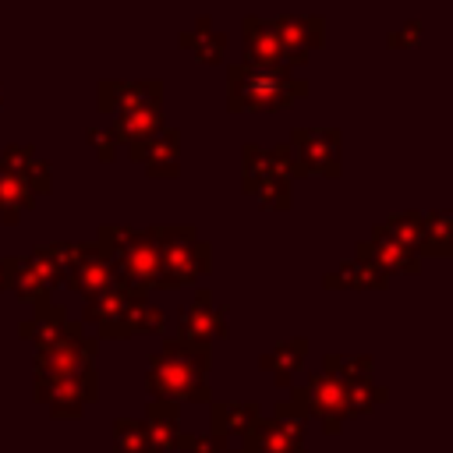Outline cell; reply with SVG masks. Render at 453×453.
Returning <instances> with one entry per match:
<instances>
[{
    "mask_svg": "<svg viewBox=\"0 0 453 453\" xmlns=\"http://www.w3.org/2000/svg\"><path fill=\"white\" fill-rule=\"evenodd\" d=\"M205 368H209V347L173 340L159 354L149 357L145 382L159 400H170V403H177V400H209Z\"/></svg>",
    "mask_w": 453,
    "mask_h": 453,
    "instance_id": "1",
    "label": "cell"
},
{
    "mask_svg": "<svg viewBox=\"0 0 453 453\" xmlns=\"http://www.w3.org/2000/svg\"><path fill=\"white\" fill-rule=\"evenodd\" d=\"M230 106L234 110H276L308 92L304 78H294L287 67H251L230 64Z\"/></svg>",
    "mask_w": 453,
    "mask_h": 453,
    "instance_id": "2",
    "label": "cell"
},
{
    "mask_svg": "<svg viewBox=\"0 0 453 453\" xmlns=\"http://www.w3.org/2000/svg\"><path fill=\"white\" fill-rule=\"evenodd\" d=\"M149 237L159 244V280L156 287L191 283L209 269V241H198L191 226H152Z\"/></svg>",
    "mask_w": 453,
    "mask_h": 453,
    "instance_id": "3",
    "label": "cell"
},
{
    "mask_svg": "<svg viewBox=\"0 0 453 453\" xmlns=\"http://www.w3.org/2000/svg\"><path fill=\"white\" fill-rule=\"evenodd\" d=\"M92 354H96V340L85 336L81 322H67L64 333L35 350V379H71L92 368Z\"/></svg>",
    "mask_w": 453,
    "mask_h": 453,
    "instance_id": "4",
    "label": "cell"
},
{
    "mask_svg": "<svg viewBox=\"0 0 453 453\" xmlns=\"http://www.w3.org/2000/svg\"><path fill=\"white\" fill-rule=\"evenodd\" d=\"M290 156L297 173H340V131L336 127H294Z\"/></svg>",
    "mask_w": 453,
    "mask_h": 453,
    "instance_id": "5",
    "label": "cell"
},
{
    "mask_svg": "<svg viewBox=\"0 0 453 453\" xmlns=\"http://www.w3.org/2000/svg\"><path fill=\"white\" fill-rule=\"evenodd\" d=\"M96 372H81L71 379H35V396L50 403L53 418H78L88 400H96Z\"/></svg>",
    "mask_w": 453,
    "mask_h": 453,
    "instance_id": "6",
    "label": "cell"
},
{
    "mask_svg": "<svg viewBox=\"0 0 453 453\" xmlns=\"http://www.w3.org/2000/svg\"><path fill=\"white\" fill-rule=\"evenodd\" d=\"M219 336H226V308L212 304V290L202 287L195 301L180 311V340L195 347H209Z\"/></svg>",
    "mask_w": 453,
    "mask_h": 453,
    "instance_id": "7",
    "label": "cell"
},
{
    "mask_svg": "<svg viewBox=\"0 0 453 453\" xmlns=\"http://www.w3.org/2000/svg\"><path fill=\"white\" fill-rule=\"evenodd\" d=\"M134 304L138 301L113 283L110 290H103V294H96V297L85 301L81 319L85 322H96L103 336H131V308Z\"/></svg>",
    "mask_w": 453,
    "mask_h": 453,
    "instance_id": "8",
    "label": "cell"
},
{
    "mask_svg": "<svg viewBox=\"0 0 453 453\" xmlns=\"http://www.w3.org/2000/svg\"><path fill=\"white\" fill-rule=\"evenodd\" d=\"M322 18L319 14H280L273 18V28H276V39L283 42L287 50V67H297L308 60V50L311 46H322Z\"/></svg>",
    "mask_w": 453,
    "mask_h": 453,
    "instance_id": "9",
    "label": "cell"
},
{
    "mask_svg": "<svg viewBox=\"0 0 453 453\" xmlns=\"http://www.w3.org/2000/svg\"><path fill=\"white\" fill-rule=\"evenodd\" d=\"M304 403H308V414H315L322 421V428L329 435H336L340 425H343V418H347V386L319 372L304 386Z\"/></svg>",
    "mask_w": 453,
    "mask_h": 453,
    "instance_id": "10",
    "label": "cell"
},
{
    "mask_svg": "<svg viewBox=\"0 0 453 453\" xmlns=\"http://www.w3.org/2000/svg\"><path fill=\"white\" fill-rule=\"evenodd\" d=\"M304 421H294V418H269L248 432V446L244 453H304Z\"/></svg>",
    "mask_w": 453,
    "mask_h": 453,
    "instance_id": "11",
    "label": "cell"
},
{
    "mask_svg": "<svg viewBox=\"0 0 453 453\" xmlns=\"http://www.w3.org/2000/svg\"><path fill=\"white\" fill-rule=\"evenodd\" d=\"M163 99V81H99V106L106 113H127V110H145L159 106Z\"/></svg>",
    "mask_w": 453,
    "mask_h": 453,
    "instance_id": "12",
    "label": "cell"
},
{
    "mask_svg": "<svg viewBox=\"0 0 453 453\" xmlns=\"http://www.w3.org/2000/svg\"><path fill=\"white\" fill-rule=\"evenodd\" d=\"M244 53L251 67H287V50L283 42L276 39V28L269 18H258V14H248L244 18ZM290 71V67H287Z\"/></svg>",
    "mask_w": 453,
    "mask_h": 453,
    "instance_id": "13",
    "label": "cell"
},
{
    "mask_svg": "<svg viewBox=\"0 0 453 453\" xmlns=\"http://www.w3.org/2000/svg\"><path fill=\"white\" fill-rule=\"evenodd\" d=\"M177 152H180V131L159 127L152 138L131 145V159L145 163L149 177H173L177 173Z\"/></svg>",
    "mask_w": 453,
    "mask_h": 453,
    "instance_id": "14",
    "label": "cell"
},
{
    "mask_svg": "<svg viewBox=\"0 0 453 453\" xmlns=\"http://www.w3.org/2000/svg\"><path fill=\"white\" fill-rule=\"evenodd\" d=\"M357 255L368 258V262H375L386 276L389 273H418V255L407 251L403 244H396L382 223L372 226V234L365 241H357Z\"/></svg>",
    "mask_w": 453,
    "mask_h": 453,
    "instance_id": "15",
    "label": "cell"
},
{
    "mask_svg": "<svg viewBox=\"0 0 453 453\" xmlns=\"http://www.w3.org/2000/svg\"><path fill=\"white\" fill-rule=\"evenodd\" d=\"M290 173H297L290 149H283V145H276V149L244 145V191H255L262 180H276V177H290Z\"/></svg>",
    "mask_w": 453,
    "mask_h": 453,
    "instance_id": "16",
    "label": "cell"
},
{
    "mask_svg": "<svg viewBox=\"0 0 453 453\" xmlns=\"http://www.w3.org/2000/svg\"><path fill=\"white\" fill-rule=\"evenodd\" d=\"M180 411L170 400H152L145 407V435H149V453H166L177 449V435H180Z\"/></svg>",
    "mask_w": 453,
    "mask_h": 453,
    "instance_id": "17",
    "label": "cell"
},
{
    "mask_svg": "<svg viewBox=\"0 0 453 453\" xmlns=\"http://www.w3.org/2000/svg\"><path fill=\"white\" fill-rule=\"evenodd\" d=\"M258 425V403L248 400H219L212 403V435L226 439V435H248Z\"/></svg>",
    "mask_w": 453,
    "mask_h": 453,
    "instance_id": "18",
    "label": "cell"
},
{
    "mask_svg": "<svg viewBox=\"0 0 453 453\" xmlns=\"http://www.w3.org/2000/svg\"><path fill=\"white\" fill-rule=\"evenodd\" d=\"M386 283H389V276L375 262H368L361 255L343 262L336 273H326V287H375V290H382Z\"/></svg>",
    "mask_w": 453,
    "mask_h": 453,
    "instance_id": "19",
    "label": "cell"
},
{
    "mask_svg": "<svg viewBox=\"0 0 453 453\" xmlns=\"http://www.w3.org/2000/svg\"><path fill=\"white\" fill-rule=\"evenodd\" d=\"M64 326H67V315H64V308L60 304H50V301H42L39 304V311L28 319V322H21V333L35 343V350H42V347H50L60 333H64Z\"/></svg>",
    "mask_w": 453,
    "mask_h": 453,
    "instance_id": "20",
    "label": "cell"
},
{
    "mask_svg": "<svg viewBox=\"0 0 453 453\" xmlns=\"http://www.w3.org/2000/svg\"><path fill=\"white\" fill-rule=\"evenodd\" d=\"M159 127H163L159 106H145V110H127V113H120L110 131L117 134V142H131V145H134V142L152 138Z\"/></svg>",
    "mask_w": 453,
    "mask_h": 453,
    "instance_id": "21",
    "label": "cell"
},
{
    "mask_svg": "<svg viewBox=\"0 0 453 453\" xmlns=\"http://www.w3.org/2000/svg\"><path fill=\"white\" fill-rule=\"evenodd\" d=\"M209 25H212V18H198L195 21V32H180V46L195 50L198 60L216 64L223 57V50H226V35L216 32V28H209Z\"/></svg>",
    "mask_w": 453,
    "mask_h": 453,
    "instance_id": "22",
    "label": "cell"
},
{
    "mask_svg": "<svg viewBox=\"0 0 453 453\" xmlns=\"http://www.w3.org/2000/svg\"><path fill=\"white\" fill-rule=\"evenodd\" d=\"M421 230H425L421 248L428 255H449V248H453V216L446 209L421 212Z\"/></svg>",
    "mask_w": 453,
    "mask_h": 453,
    "instance_id": "23",
    "label": "cell"
},
{
    "mask_svg": "<svg viewBox=\"0 0 453 453\" xmlns=\"http://www.w3.org/2000/svg\"><path fill=\"white\" fill-rule=\"evenodd\" d=\"M32 202H35V195L28 191V184H25L14 170H7V166L0 163V216H4L7 223H14L21 209H32Z\"/></svg>",
    "mask_w": 453,
    "mask_h": 453,
    "instance_id": "24",
    "label": "cell"
},
{
    "mask_svg": "<svg viewBox=\"0 0 453 453\" xmlns=\"http://www.w3.org/2000/svg\"><path fill=\"white\" fill-rule=\"evenodd\" d=\"M322 365H326L322 375H329V379H336L343 386L372 379V357L368 354H326Z\"/></svg>",
    "mask_w": 453,
    "mask_h": 453,
    "instance_id": "25",
    "label": "cell"
},
{
    "mask_svg": "<svg viewBox=\"0 0 453 453\" xmlns=\"http://www.w3.org/2000/svg\"><path fill=\"white\" fill-rule=\"evenodd\" d=\"M304 350H308V343H304V336H294V340H287V343H280L276 350H269V354H262V368H269L273 375H276V382H290V372L294 368H301V357H304Z\"/></svg>",
    "mask_w": 453,
    "mask_h": 453,
    "instance_id": "26",
    "label": "cell"
},
{
    "mask_svg": "<svg viewBox=\"0 0 453 453\" xmlns=\"http://www.w3.org/2000/svg\"><path fill=\"white\" fill-rule=\"evenodd\" d=\"M386 230H389V237L396 241V244H403L407 251H421V237H425V230H421V212H414V209H407V212H393L386 223H382Z\"/></svg>",
    "mask_w": 453,
    "mask_h": 453,
    "instance_id": "27",
    "label": "cell"
},
{
    "mask_svg": "<svg viewBox=\"0 0 453 453\" xmlns=\"http://www.w3.org/2000/svg\"><path fill=\"white\" fill-rule=\"evenodd\" d=\"M25 265L46 283V290H53V287L64 283V265H60V258H57V251H53L50 244H39V248L25 258Z\"/></svg>",
    "mask_w": 453,
    "mask_h": 453,
    "instance_id": "28",
    "label": "cell"
},
{
    "mask_svg": "<svg viewBox=\"0 0 453 453\" xmlns=\"http://www.w3.org/2000/svg\"><path fill=\"white\" fill-rule=\"evenodd\" d=\"M117 435V453H149V435H145V421L134 418H120L113 425Z\"/></svg>",
    "mask_w": 453,
    "mask_h": 453,
    "instance_id": "29",
    "label": "cell"
},
{
    "mask_svg": "<svg viewBox=\"0 0 453 453\" xmlns=\"http://www.w3.org/2000/svg\"><path fill=\"white\" fill-rule=\"evenodd\" d=\"M379 400H386V386H375L372 379L347 386V414H365V411L375 407Z\"/></svg>",
    "mask_w": 453,
    "mask_h": 453,
    "instance_id": "30",
    "label": "cell"
},
{
    "mask_svg": "<svg viewBox=\"0 0 453 453\" xmlns=\"http://www.w3.org/2000/svg\"><path fill=\"white\" fill-rule=\"evenodd\" d=\"M134 234L138 230H131V226H120V223H106V226H99V241H96V248L113 262L131 241H134Z\"/></svg>",
    "mask_w": 453,
    "mask_h": 453,
    "instance_id": "31",
    "label": "cell"
},
{
    "mask_svg": "<svg viewBox=\"0 0 453 453\" xmlns=\"http://www.w3.org/2000/svg\"><path fill=\"white\" fill-rule=\"evenodd\" d=\"M21 301H35V304H42L46 297H50V290H46V283L25 265V258L18 262V273H14V287H11Z\"/></svg>",
    "mask_w": 453,
    "mask_h": 453,
    "instance_id": "32",
    "label": "cell"
},
{
    "mask_svg": "<svg viewBox=\"0 0 453 453\" xmlns=\"http://www.w3.org/2000/svg\"><path fill=\"white\" fill-rule=\"evenodd\" d=\"M255 198L262 209H287L290 205V177H276V180H262L255 188Z\"/></svg>",
    "mask_w": 453,
    "mask_h": 453,
    "instance_id": "33",
    "label": "cell"
},
{
    "mask_svg": "<svg viewBox=\"0 0 453 453\" xmlns=\"http://www.w3.org/2000/svg\"><path fill=\"white\" fill-rule=\"evenodd\" d=\"M163 322H166L163 308H156V304H149V301H138V304L131 308V333H159Z\"/></svg>",
    "mask_w": 453,
    "mask_h": 453,
    "instance_id": "34",
    "label": "cell"
},
{
    "mask_svg": "<svg viewBox=\"0 0 453 453\" xmlns=\"http://www.w3.org/2000/svg\"><path fill=\"white\" fill-rule=\"evenodd\" d=\"M177 446L191 449V453H230L226 439H219V435H177Z\"/></svg>",
    "mask_w": 453,
    "mask_h": 453,
    "instance_id": "35",
    "label": "cell"
},
{
    "mask_svg": "<svg viewBox=\"0 0 453 453\" xmlns=\"http://www.w3.org/2000/svg\"><path fill=\"white\" fill-rule=\"evenodd\" d=\"M32 159H35V149H32V145H25V142H21V145H7V149H4V156H0V163H4L7 170H14L18 177L28 170V163H32Z\"/></svg>",
    "mask_w": 453,
    "mask_h": 453,
    "instance_id": "36",
    "label": "cell"
},
{
    "mask_svg": "<svg viewBox=\"0 0 453 453\" xmlns=\"http://www.w3.org/2000/svg\"><path fill=\"white\" fill-rule=\"evenodd\" d=\"M88 142L96 145V156H99L103 163H110V159L117 156V134H113L110 127H88Z\"/></svg>",
    "mask_w": 453,
    "mask_h": 453,
    "instance_id": "37",
    "label": "cell"
},
{
    "mask_svg": "<svg viewBox=\"0 0 453 453\" xmlns=\"http://www.w3.org/2000/svg\"><path fill=\"white\" fill-rule=\"evenodd\" d=\"M21 180L28 184V191H32V195H35V191H50V163L35 156V159L28 163V170L21 173Z\"/></svg>",
    "mask_w": 453,
    "mask_h": 453,
    "instance_id": "38",
    "label": "cell"
},
{
    "mask_svg": "<svg viewBox=\"0 0 453 453\" xmlns=\"http://www.w3.org/2000/svg\"><path fill=\"white\" fill-rule=\"evenodd\" d=\"M418 35H421V21L414 18V21H407L400 32H389V46H411Z\"/></svg>",
    "mask_w": 453,
    "mask_h": 453,
    "instance_id": "39",
    "label": "cell"
},
{
    "mask_svg": "<svg viewBox=\"0 0 453 453\" xmlns=\"http://www.w3.org/2000/svg\"><path fill=\"white\" fill-rule=\"evenodd\" d=\"M14 273H18V258H4L0 262V290L14 287Z\"/></svg>",
    "mask_w": 453,
    "mask_h": 453,
    "instance_id": "40",
    "label": "cell"
},
{
    "mask_svg": "<svg viewBox=\"0 0 453 453\" xmlns=\"http://www.w3.org/2000/svg\"><path fill=\"white\" fill-rule=\"evenodd\" d=\"M0 103H4V96H0Z\"/></svg>",
    "mask_w": 453,
    "mask_h": 453,
    "instance_id": "41",
    "label": "cell"
}]
</instances>
